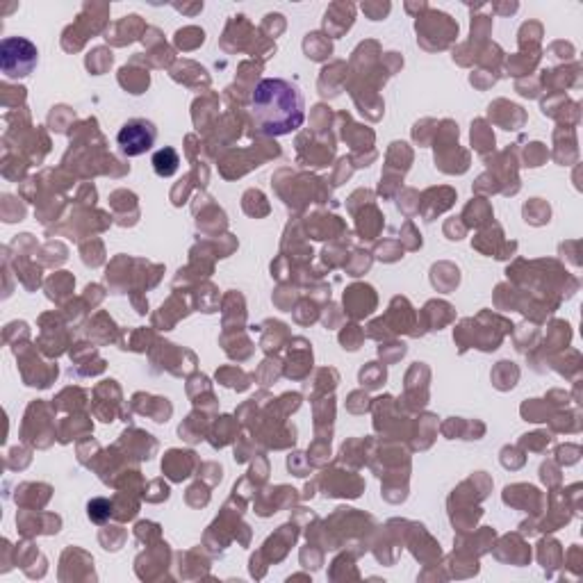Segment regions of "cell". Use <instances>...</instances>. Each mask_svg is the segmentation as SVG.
<instances>
[{"instance_id": "cell-1", "label": "cell", "mask_w": 583, "mask_h": 583, "mask_svg": "<svg viewBox=\"0 0 583 583\" xmlns=\"http://www.w3.org/2000/svg\"><path fill=\"white\" fill-rule=\"evenodd\" d=\"M253 130L262 137L297 133L306 121V101L299 85L285 78H265L251 94Z\"/></svg>"}, {"instance_id": "cell-2", "label": "cell", "mask_w": 583, "mask_h": 583, "mask_svg": "<svg viewBox=\"0 0 583 583\" xmlns=\"http://www.w3.org/2000/svg\"><path fill=\"white\" fill-rule=\"evenodd\" d=\"M39 64V51L26 37H7L0 44V69L7 80L28 78Z\"/></svg>"}, {"instance_id": "cell-3", "label": "cell", "mask_w": 583, "mask_h": 583, "mask_svg": "<svg viewBox=\"0 0 583 583\" xmlns=\"http://www.w3.org/2000/svg\"><path fill=\"white\" fill-rule=\"evenodd\" d=\"M155 139H158V128L149 119H130L117 133L119 151L126 158H139L149 153L155 146Z\"/></svg>"}, {"instance_id": "cell-4", "label": "cell", "mask_w": 583, "mask_h": 583, "mask_svg": "<svg viewBox=\"0 0 583 583\" xmlns=\"http://www.w3.org/2000/svg\"><path fill=\"white\" fill-rule=\"evenodd\" d=\"M178 164H180V158H178V153L174 149H160L158 153L153 155V169H155V174L162 176V178H171L178 171Z\"/></svg>"}, {"instance_id": "cell-5", "label": "cell", "mask_w": 583, "mask_h": 583, "mask_svg": "<svg viewBox=\"0 0 583 583\" xmlns=\"http://www.w3.org/2000/svg\"><path fill=\"white\" fill-rule=\"evenodd\" d=\"M87 513H89V520L96 522V524H103L110 520L112 515V504L108 499H92L87 506Z\"/></svg>"}]
</instances>
